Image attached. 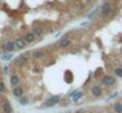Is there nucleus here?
I'll return each instance as SVG.
<instances>
[{"instance_id":"1","label":"nucleus","mask_w":122,"mask_h":113,"mask_svg":"<svg viewBox=\"0 0 122 113\" xmlns=\"http://www.w3.org/2000/svg\"><path fill=\"white\" fill-rule=\"evenodd\" d=\"M113 11V6H112V2L110 1H104L103 5L101 6V14L103 17H107L112 13Z\"/></svg>"},{"instance_id":"2","label":"nucleus","mask_w":122,"mask_h":113,"mask_svg":"<svg viewBox=\"0 0 122 113\" xmlns=\"http://www.w3.org/2000/svg\"><path fill=\"white\" fill-rule=\"evenodd\" d=\"M59 100H61V95H52L45 101V106L46 107H53L59 103Z\"/></svg>"},{"instance_id":"3","label":"nucleus","mask_w":122,"mask_h":113,"mask_svg":"<svg viewBox=\"0 0 122 113\" xmlns=\"http://www.w3.org/2000/svg\"><path fill=\"white\" fill-rule=\"evenodd\" d=\"M115 82H116V79L113 75H104L101 80V84L106 85V86H113Z\"/></svg>"},{"instance_id":"4","label":"nucleus","mask_w":122,"mask_h":113,"mask_svg":"<svg viewBox=\"0 0 122 113\" xmlns=\"http://www.w3.org/2000/svg\"><path fill=\"white\" fill-rule=\"evenodd\" d=\"M2 47H4V51L7 52V53H10V52L12 53L13 51L17 50V46H15V42H14V41H7Z\"/></svg>"},{"instance_id":"5","label":"nucleus","mask_w":122,"mask_h":113,"mask_svg":"<svg viewBox=\"0 0 122 113\" xmlns=\"http://www.w3.org/2000/svg\"><path fill=\"white\" fill-rule=\"evenodd\" d=\"M70 44H71V40H70V38L68 36H64L59 40V47L61 48H66V47L70 46Z\"/></svg>"},{"instance_id":"6","label":"nucleus","mask_w":122,"mask_h":113,"mask_svg":"<svg viewBox=\"0 0 122 113\" xmlns=\"http://www.w3.org/2000/svg\"><path fill=\"white\" fill-rule=\"evenodd\" d=\"M91 94L94 97H101L103 94V91H102V88L98 85H95V86L91 87Z\"/></svg>"},{"instance_id":"7","label":"nucleus","mask_w":122,"mask_h":113,"mask_svg":"<svg viewBox=\"0 0 122 113\" xmlns=\"http://www.w3.org/2000/svg\"><path fill=\"white\" fill-rule=\"evenodd\" d=\"M14 42H15V46H17V48H18V50H23V48H25V47H26V40H25V39L17 38Z\"/></svg>"},{"instance_id":"8","label":"nucleus","mask_w":122,"mask_h":113,"mask_svg":"<svg viewBox=\"0 0 122 113\" xmlns=\"http://www.w3.org/2000/svg\"><path fill=\"white\" fill-rule=\"evenodd\" d=\"M70 97L72 98V101H74V103H77L82 97H83V92H82V91H74V92L70 94Z\"/></svg>"},{"instance_id":"9","label":"nucleus","mask_w":122,"mask_h":113,"mask_svg":"<svg viewBox=\"0 0 122 113\" xmlns=\"http://www.w3.org/2000/svg\"><path fill=\"white\" fill-rule=\"evenodd\" d=\"M12 93H13V95H14L15 98H21V97H23V94H24V90H23L21 87L17 86V87H14V88H13Z\"/></svg>"},{"instance_id":"10","label":"nucleus","mask_w":122,"mask_h":113,"mask_svg":"<svg viewBox=\"0 0 122 113\" xmlns=\"http://www.w3.org/2000/svg\"><path fill=\"white\" fill-rule=\"evenodd\" d=\"M10 82H11V85H12L13 87H17V86L19 85V82H20L19 77L17 74H11V77H10Z\"/></svg>"},{"instance_id":"11","label":"nucleus","mask_w":122,"mask_h":113,"mask_svg":"<svg viewBox=\"0 0 122 113\" xmlns=\"http://www.w3.org/2000/svg\"><path fill=\"white\" fill-rule=\"evenodd\" d=\"M36 36H35V33L33 32H29V33H26L25 34V40H26V42H33L35 40H36Z\"/></svg>"},{"instance_id":"12","label":"nucleus","mask_w":122,"mask_h":113,"mask_svg":"<svg viewBox=\"0 0 122 113\" xmlns=\"http://www.w3.org/2000/svg\"><path fill=\"white\" fill-rule=\"evenodd\" d=\"M32 57L38 60V59H41L44 57V53H43V51H41V50H36V51L32 52Z\"/></svg>"},{"instance_id":"13","label":"nucleus","mask_w":122,"mask_h":113,"mask_svg":"<svg viewBox=\"0 0 122 113\" xmlns=\"http://www.w3.org/2000/svg\"><path fill=\"white\" fill-rule=\"evenodd\" d=\"M27 60H29V58H27V55H25V54L19 55L18 59H17V61H18L19 64H21V65H25V64L27 63Z\"/></svg>"},{"instance_id":"14","label":"nucleus","mask_w":122,"mask_h":113,"mask_svg":"<svg viewBox=\"0 0 122 113\" xmlns=\"http://www.w3.org/2000/svg\"><path fill=\"white\" fill-rule=\"evenodd\" d=\"M12 57H13V54L10 52V53L2 54V55H1V59H2V61H10V60H12Z\"/></svg>"},{"instance_id":"15","label":"nucleus","mask_w":122,"mask_h":113,"mask_svg":"<svg viewBox=\"0 0 122 113\" xmlns=\"http://www.w3.org/2000/svg\"><path fill=\"white\" fill-rule=\"evenodd\" d=\"M4 111H5V113H12V106L10 105L8 101L4 103Z\"/></svg>"},{"instance_id":"16","label":"nucleus","mask_w":122,"mask_h":113,"mask_svg":"<svg viewBox=\"0 0 122 113\" xmlns=\"http://www.w3.org/2000/svg\"><path fill=\"white\" fill-rule=\"evenodd\" d=\"M19 104H20V105H23V106H26V105H29V98L23 95L21 98H19Z\"/></svg>"},{"instance_id":"17","label":"nucleus","mask_w":122,"mask_h":113,"mask_svg":"<svg viewBox=\"0 0 122 113\" xmlns=\"http://www.w3.org/2000/svg\"><path fill=\"white\" fill-rule=\"evenodd\" d=\"M33 33H35L36 37H41V34L44 33V30L41 28V27H35V28H33Z\"/></svg>"},{"instance_id":"18","label":"nucleus","mask_w":122,"mask_h":113,"mask_svg":"<svg viewBox=\"0 0 122 113\" xmlns=\"http://www.w3.org/2000/svg\"><path fill=\"white\" fill-rule=\"evenodd\" d=\"M114 110H115V113H122V104L121 103H115V104H114Z\"/></svg>"},{"instance_id":"19","label":"nucleus","mask_w":122,"mask_h":113,"mask_svg":"<svg viewBox=\"0 0 122 113\" xmlns=\"http://www.w3.org/2000/svg\"><path fill=\"white\" fill-rule=\"evenodd\" d=\"M114 74L117 75V77H120V78H122V67L115 68V70H114Z\"/></svg>"},{"instance_id":"20","label":"nucleus","mask_w":122,"mask_h":113,"mask_svg":"<svg viewBox=\"0 0 122 113\" xmlns=\"http://www.w3.org/2000/svg\"><path fill=\"white\" fill-rule=\"evenodd\" d=\"M98 11H101V7H97V8H95V11H94V12H91L90 14H88V19H91V18L95 15V13H96V12H98Z\"/></svg>"},{"instance_id":"21","label":"nucleus","mask_w":122,"mask_h":113,"mask_svg":"<svg viewBox=\"0 0 122 113\" xmlns=\"http://www.w3.org/2000/svg\"><path fill=\"white\" fill-rule=\"evenodd\" d=\"M6 91V87H5V84L0 81V93H4Z\"/></svg>"},{"instance_id":"22","label":"nucleus","mask_w":122,"mask_h":113,"mask_svg":"<svg viewBox=\"0 0 122 113\" xmlns=\"http://www.w3.org/2000/svg\"><path fill=\"white\" fill-rule=\"evenodd\" d=\"M117 94H119L117 92H114V93H113V94H112V95H110V97L108 98V100H110V99H113V98H115V97H117Z\"/></svg>"},{"instance_id":"23","label":"nucleus","mask_w":122,"mask_h":113,"mask_svg":"<svg viewBox=\"0 0 122 113\" xmlns=\"http://www.w3.org/2000/svg\"><path fill=\"white\" fill-rule=\"evenodd\" d=\"M7 72H8V67L6 66V67H5V73H7Z\"/></svg>"},{"instance_id":"24","label":"nucleus","mask_w":122,"mask_h":113,"mask_svg":"<svg viewBox=\"0 0 122 113\" xmlns=\"http://www.w3.org/2000/svg\"><path fill=\"white\" fill-rule=\"evenodd\" d=\"M109 113H113V112H109Z\"/></svg>"}]
</instances>
